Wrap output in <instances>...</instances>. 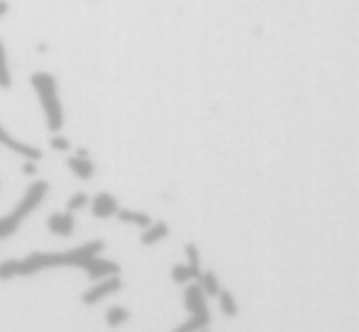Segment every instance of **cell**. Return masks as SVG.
Returning <instances> with one entry per match:
<instances>
[{
	"label": "cell",
	"mask_w": 359,
	"mask_h": 332,
	"mask_svg": "<svg viewBox=\"0 0 359 332\" xmlns=\"http://www.w3.org/2000/svg\"><path fill=\"white\" fill-rule=\"evenodd\" d=\"M105 249L103 240H93L81 247L67 251H32L27 259H15V276H32L42 269H54V266H79L86 269L93 256H98Z\"/></svg>",
	"instance_id": "1"
},
{
	"label": "cell",
	"mask_w": 359,
	"mask_h": 332,
	"mask_svg": "<svg viewBox=\"0 0 359 332\" xmlns=\"http://www.w3.org/2000/svg\"><path fill=\"white\" fill-rule=\"evenodd\" d=\"M32 88L37 93L39 108H42L44 118H47V127L52 132H59L64 125V108H62V98H59V88H57V78L47 71H37L32 74Z\"/></svg>",
	"instance_id": "2"
},
{
	"label": "cell",
	"mask_w": 359,
	"mask_h": 332,
	"mask_svg": "<svg viewBox=\"0 0 359 332\" xmlns=\"http://www.w3.org/2000/svg\"><path fill=\"white\" fill-rule=\"evenodd\" d=\"M47 193H49V181H34V184H29L27 191H25V195H22V200L15 205V210L8 215V218L13 220V223L22 225V220L29 218V213H34V210L44 203Z\"/></svg>",
	"instance_id": "3"
},
{
	"label": "cell",
	"mask_w": 359,
	"mask_h": 332,
	"mask_svg": "<svg viewBox=\"0 0 359 332\" xmlns=\"http://www.w3.org/2000/svg\"><path fill=\"white\" fill-rule=\"evenodd\" d=\"M120 289H123V279H120V274L105 276V279L95 281V284L86 291V293H81V303H83V305H95V303H100V300L108 298V296L120 293Z\"/></svg>",
	"instance_id": "4"
},
{
	"label": "cell",
	"mask_w": 359,
	"mask_h": 332,
	"mask_svg": "<svg viewBox=\"0 0 359 332\" xmlns=\"http://www.w3.org/2000/svg\"><path fill=\"white\" fill-rule=\"evenodd\" d=\"M0 144H3V147H8L13 154H18V157H22V162H25V159H27V162H39V159H42V152H39L37 147H32V144L13 137V134H10L3 125H0Z\"/></svg>",
	"instance_id": "5"
},
{
	"label": "cell",
	"mask_w": 359,
	"mask_h": 332,
	"mask_svg": "<svg viewBox=\"0 0 359 332\" xmlns=\"http://www.w3.org/2000/svg\"><path fill=\"white\" fill-rule=\"evenodd\" d=\"M88 205H90V213H93V218H98V220L113 218V215L120 210L118 198H115L113 193H108V191H103V193L93 195V200H90Z\"/></svg>",
	"instance_id": "6"
},
{
	"label": "cell",
	"mask_w": 359,
	"mask_h": 332,
	"mask_svg": "<svg viewBox=\"0 0 359 332\" xmlns=\"http://www.w3.org/2000/svg\"><path fill=\"white\" fill-rule=\"evenodd\" d=\"M47 230L52 235H59V237H69L74 235L76 230V220H74V213H52L47 220Z\"/></svg>",
	"instance_id": "7"
},
{
	"label": "cell",
	"mask_w": 359,
	"mask_h": 332,
	"mask_svg": "<svg viewBox=\"0 0 359 332\" xmlns=\"http://www.w3.org/2000/svg\"><path fill=\"white\" fill-rule=\"evenodd\" d=\"M86 271H88V276L93 281L98 279H105V276H115L120 274V264H115V261L105 259V256H93V259L88 261V266H86Z\"/></svg>",
	"instance_id": "8"
},
{
	"label": "cell",
	"mask_w": 359,
	"mask_h": 332,
	"mask_svg": "<svg viewBox=\"0 0 359 332\" xmlns=\"http://www.w3.org/2000/svg\"><path fill=\"white\" fill-rule=\"evenodd\" d=\"M184 305L189 308L191 315H208V305H205V293L198 284L189 286L184 293Z\"/></svg>",
	"instance_id": "9"
},
{
	"label": "cell",
	"mask_w": 359,
	"mask_h": 332,
	"mask_svg": "<svg viewBox=\"0 0 359 332\" xmlns=\"http://www.w3.org/2000/svg\"><path fill=\"white\" fill-rule=\"evenodd\" d=\"M67 166L72 169V174L76 176V179H81V181L93 179V174H95V164L90 162L88 157H81V154H76V157H69Z\"/></svg>",
	"instance_id": "10"
},
{
	"label": "cell",
	"mask_w": 359,
	"mask_h": 332,
	"mask_svg": "<svg viewBox=\"0 0 359 332\" xmlns=\"http://www.w3.org/2000/svg\"><path fill=\"white\" fill-rule=\"evenodd\" d=\"M166 235H169V225H166V223H151L149 228L142 230V235H140V242H142L144 247H149V244L161 242Z\"/></svg>",
	"instance_id": "11"
},
{
	"label": "cell",
	"mask_w": 359,
	"mask_h": 332,
	"mask_svg": "<svg viewBox=\"0 0 359 332\" xmlns=\"http://www.w3.org/2000/svg\"><path fill=\"white\" fill-rule=\"evenodd\" d=\"M120 218V223H128V225H135V228H149L151 225V218L147 213H137V210H128V208H120L115 213Z\"/></svg>",
	"instance_id": "12"
},
{
	"label": "cell",
	"mask_w": 359,
	"mask_h": 332,
	"mask_svg": "<svg viewBox=\"0 0 359 332\" xmlns=\"http://www.w3.org/2000/svg\"><path fill=\"white\" fill-rule=\"evenodd\" d=\"M128 320H130V310L123 308V305H113V308H108V313H105L108 328H120V325H125Z\"/></svg>",
	"instance_id": "13"
},
{
	"label": "cell",
	"mask_w": 359,
	"mask_h": 332,
	"mask_svg": "<svg viewBox=\"0 0 359 332\" xmlns=\"http://www.w3.org/2000/svg\"><path fill=\"white\" fill-rule=\"evenodd\" d=\"M198 271H194L189 264H174L171 266V279L176 281V284H189L191 279H198Z\"/></svg>",
	"instance_id": "14"
},
{
	"label": "cell",
	"mask_w": 359,
	"mask_h": 332,
	"mask_svg": "<svg viewBox=\"0 0 359 332\" xmlns=\"http://www.w3.org/2000/svg\"><path fill=\"white\" fill-rule=\"evenodd\" d=\"M208 323H210V315H191L184 325H179V328H174L171 332H198L201 328H208Z\"/></svg>",
	"instance_id": "15"
},
{
	"label": "cell",
	"mask_w": 359,
	"mask_h": 332,
	"mask_svg": "<svg viewBox=\"0 0 359 332\" xmlns=\"http://www.w3.org/2000/svg\"><path fill=\"white\" fill-rule=\"evenodd\" d=\"M13 85V74L8 67V52H5V44L0 39V88H10Z\"/></svg>",
	"instance_id": "16"
},
{
	"label": "cell",
	"mask_w": 359,
	"mask_h": 332,
	"mask_svg": "<svg viewBox=\"0 0 359 332\" xmlns=\"http://www.w3.org/2000/svg\"><path fill=\"white\" fill-rule=\"evenodd\" d=\"M198 286L203 289V293H205V296H217V293H220V286H217V279H215L213 271H205V274L201 271Z\"/></svg>",
	"instance_id": "17"
},
{
	"label": "cell",
	"mask_w": 359,
	"mask_h": 332,
	"mask_svg": "<svg viewBox=\"0 0 359 332\" xmlns=\"http://www.w3.org/2000/svg\"><path fill=\"white\" fill-rule=\"evenodd\" d=\"M217 298H220V308L225 310V315H237V303H235V298H232V293L220 291V293H217Z\"/></svg>",
	"instance_id": "18"
},
{
	"label": "cell",
	"mask_w": 359,
	"mask_h": 332,
	"mask_svg": "<svg viewBox=\"0 0 359 332\" xmlns=\"http://www.w3.org/2000/svg\"><path fill=\"white\" fill-rule=\"evenodd\" d=\"M88 203H90V198L86 193H74L72 198H69V203H67V210H69V213H76V210H83Z\"/></svg>",
	"instance_id": "19"
},
{
	"label": "cell",
	"mask_w": 359,
	"mask_h": 332,
	"mask_svg": "<svg viewBox=\"0 0 359 332\" xmlns=\"http://www.w3.org/2000/svg\"><path fill=\"white\" fill-rule=\"evenodd\" d=\"M18 228H20L18 223H13V220H10L8 215H3V218H0V240L13 237V235L18 233Z\"/></svg>",
	"instance_id": "20"
},
{
	"label": "cell",
	"mask_w": 359,
	"mask_h": 332,
	"mask_svg": "<svg viewBox=\"0 0 359 332\" xmlns=\"http://www.w3.org/2000/svg\"><path fill=\"white\" fill-rule=\"evenodd\" d=\"M186 256H189V266L194 271L201 274V254H198V247L196 244H186Z\"/></svg>",
	"instance_id": "21"
},
{
	"label": "cell",
	"mask_w": 359,
	"mask_h": 332,
	"mask_svg": "<svg viewBox=\"0 0 359 332\" xmlns=\"http://www.w3.org/2000/svg\"><path fill=\"white\" fill-rule=\"evenodd\" d=\"M10 279H15V259L0 261V281H10Z\"/></svg>",
	"instance_id": "22"
},
{
	"label": "cell",
	"mask_w": 359,
	"mask_h": 332,
	"mask_svg": "<svg viewBox=\"0 0 359 332\" xmlns=\"http://www.w3.org/2000/svg\"><path fill=\"white\" fill-rule=\"evenodd\" d=\"M52 149H57V152H69L72 149V142H69L64 134H57L54 132V137H52Z\"/></svg>",
	"instance_id": "23"
},
{
	"label": "cell",
	"mask_w": 359,
	"mask_h": 332,
	"mask_svg": "<svg viewBox=\"0 0 359 332\" xmlns=\"http://www.w3.org/2000/svg\"><path fill=\"white\" fill-rule=\"evenodd\" d=\"M37 162H27V159H25L22 162V174H27V176H34L37 174V166H34Z\"/></svg>",
	"instance_id": "24"
},
{
	"label": "cell",
	"mask_w": 359,
	"mask_h": 332,
	"mask_svg": "<svg viewBox=\"0 0 359 332\" xmlns=\"http://www.w3.org/2000/svg\"><path fill=\"white\" fill-rule=\"evenodd\" d=\"M5 13H8V3H5V0H0V18H3Z\"/></svg>",
	"instance_id": "25"
}]
</instances>
